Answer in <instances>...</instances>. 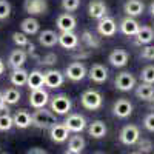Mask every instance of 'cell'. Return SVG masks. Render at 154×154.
<instances>
[{
    "label": "cell",
    "instance_id": "6da1fadb",
    "mask_svg": "<svg viewBox=\"0 0 154 154\" xmlns=\"http://www.w3.org/2000/svg\"><path fill=\"white\" fill-rule=\"evenodd\" d=\"M31 116H32V125L38 130H49L54 123H57L56 112L45 108H37Z\"/></svg>",
    "mask_w": 154,
    "mask_h": 154
},
{
    "label": "cell",
    "instance_id": "7a4b0ae2",
    "mask_svg": "<svg viewBox=\"0 0 154 154\" xmlns=\"http://www.w3.org/2000/svg\"><path fill=\"white\" fill-rule=\"evenodd\" d=\"M80 102L85 109L96 111V109H100L102 105H103V97H102V94L97 89H86L80 97Z\"/></svg>",
    "mask_w": 154,
    "mask_h": 154
},
{
    "label": "cell",
    "instance_id": "3957f363",
    "mask_svg": "<svg viewBox=\"0 0 154 154\" xmlns=\"http://www.w3.org/2000/svg\"><path fill=\"white\" fill-rule=\"evenodd\" d=\"M49 106H51V111H54L56 114L65 116V114H69L72 108V102L66 94H57L49 99Z\"/></svg>",
    "mask_w": 154,
    "mask_h": 154
},
{
    "label": "cell",
    "instance_id": "277c9868",
    "mask_svg": "<svg viewBox=\"0 0 154 154\" xmlns=\"http://www.w3.org/2000/svg\"><path fill=\"white\" fill-rule=\"evenodd\" d=\"M86 75H88V69L80 60L69 63V65L65 68V77L69 79L71 82H80Z\"/></svg>",
    "mask_w": 154,
    "mask_h": 154
},
{
    "label": "cell",
    "instance_id": "5b68a950",
    "mask_svg": "<svg viewBox=\"0 0 154 154\" xmlns=\"http://www.w3.org/2000/svg\"><path fill=\"white\" fill-rule=\"evenodd\" d=\"M119 139L120 142L126 146H131V145H136L137 140L140 139V130L139 126L136 125H126L122 128V131L119 134Z\"/></svg>",
    "mask_w": 154,
    "mask_h": 154
},
{
    "label": "cell",
    "instance_id": "8992f818",
    "mask_svg": "<svg viewBox=\"0 0 154 154\" xmlns=\"http://www.w3.org/2000/svg\"><path fill=\"white\" fill-rule=\"evenodd\" d=\"M63 123L66 125V128L69 130V133H75V134L82 133L85 128H86V125H88L86 119L83 117L82 114H77V112L68 114V117L65 119V122H63Z\"/></svg>",
    "mask_w": 154,
    "mask_h": 154
},
{
    "label": "cell",
    "instance_id": "52a82bcc",
    "mask_svg": "<svg viewBox=\"0 0 154 154\" xmlns=\"http://www.w3.org/2000/svg\"><path fill=\"white\" fill-rule=\"evenodd\" d=\"M49 94L46 89L43 88H37V89H32L29 93V105L37 109V108H45L48 103H49Z\"/></svg>",
    "mask_w": 154,
    "mask_h": 154
},
{
    "label": "cell",
    "instance_id": "ba28073f",
    "mask_svg": "<svg viewBox=\"0 0 154 154\" xmlns=\"http://www.w3.org/2000/svg\"><path fill=\"white\" fill-rule=\"evenodd\" d=\"M23 9L29 16H40L46 14L48 11V0H25Z\"/></svg>",
    "mask_w": 154,
    "mask_h": 154
},
{
    "label": "cell",
    "instance_id": "9c48e42d",
    "mask_svg": "<svg viewBox=\"0 0 154 154\" xmlns=\"http://www.w3.org/2000/svg\"><path fill=\"white\" fill-rule=\"evenodd\" d=\"M114 85L119 91H125V93L131 91V89L136 86V77L131 72L123 71V72L117 74V77H116V80H114Z\"/></svg>",
    "mask_w": 154,
    "mask_h": 154
},
{
    "label": "cell",
    "instance_id": "30bf717a",
    "mask_svg": "<svg viewBox=\"0 0 154 154\" xmlns=\"http://www.w3.org/2000/svg\"><path fill=\"white\" fill-rule=\"evenodd\" d=\"M112 114L119 119H126L133 114V103L128 99H117L112 105Z\"/></svg>",
    "mask_w": 154,
    "mask_h": 154
},
{
    "label": "cell",
    "instance_id": "8fae6325",
    "mask_svg": "<svg viewBox=\"0 0 154 154\" xmlns=\"http://www.w3.org/2000/svg\"><path fill=\"white\" fill-rule=\"evenodd\" d=\"M68 136H69V130L66 128L65 123H54L53 126L49 128V137L53 142L56 143H63L68 140Z\"/></svg>",
    "mask_w": 154,
    "mask_h": 154
},
{
    "label": "cell",
    "instance_id": "7c38bea8",
    "mask_svg": "<svg viewBox=\"0 0 154 154\" xmlns=\"http://www.w3.org/2000/svg\"><path fill=\"white\" fill-rule=\"evenodd\" d=\"M65 82V74L60 72L59 69H48L45 72V86L51 89H57Z\"/></svg>",
    "mask_w": 154,
    "mask_h": 154
},
{
    "label": "cell",
    "instance_id": "4fadbf2b",
    "mask_svg": "<svg viewBox=\"0 0 154 154\" xmlns=\"http://www.w3.org/2000/svg\"><path fill=\"white\" fill-rule=\"evenodd\" d=\"M97 31L100 35L103 37H112L116 32H117V25H116L112 17H102L97 23Z\"/></svg>",
    "mask_w": 154,
    "mask_h": 154
},
{
    "label": "cell",
    "instance_id": "5bb4252c",
    "mask_svg": "<svg viewBox=\"0 0 154 154\" xmlns=\"http://www.w3.org/2000/svg\"><path fill=\"white\" fill-rule=\"evenodd\" d=\"M108 68L102 63H94V65L88 69V77L96 83H103L108 80Z\"/></svg>",
    "mask_w": 154,
    "mask_h": 154
},
{
    "label": "cell",
    "instance_id": "9a60e30c",
    "mask_svg": "<svg viewBox=\"0 0 154 154\" xmlns=\"http://www.w3.org/2000/svg\"><path fill=\"white\" fill-rule=\"evenodd\" d=\"M108 12V6L103 0H91L88 5V14L91 19L100 20L102 17H105Z\"/></svg>",
    "mask_w": 154,
    "mask_h": 154
},
{
    "label": "cell",
    "instance_id": "2e32d148",
    "mask_svg": "<svg viewBox=\"0 0 154 154\" xmlns=\"http://www.w3.org/2000/svg\"><path fill=\"white\" fill-rule=\"evenodd\" d=\"M59 43L65 49H75L79 45V35L74 31H62L59 34Z\"/></svg>",
    "mask_w": 154,
    "mask_h": 154
},
{
    "label": "cell",
    "instance_id": "e0dca14e",
    "mask_svg": "<svg viewBox=\"0 0 154 154\" xmlns=\"http://www.w3.org/2000/svg\"><path fill=\"white\" fill-rule=\"evenodd\" d=\"M128 59H130V56H128V53L125 49L116 48L114 51H111V54L108 57V62L111 63L112 66H116V68H123L128 63Z\"/></svg>",
    "mask_w": 154,
    "mask_h": 154
},
{
    "label": "cell",
    "instance_id": "ac0fdd59",
    "mask_svg": "<svg viewBox=\"0 0 154 154\" xmlns=\"http://www.w3.org/2000/svg\"><path fill=\"white\" fill-rule=\"evenodd\" d=\"M56 25L60 31H74L77 26V20L72 14H68V12H63L60 14L56 20Z\"/></svg>",
    "mask_w": 154,
    "mask_h": 154
},
{
    "label": "cell",
    "instance_id": "d6986e66",
    "mask_svg": "<svg viewBox=\"0 0 154 154\" xmlns=\"http://www.w3.org/2000/svg\"><path fill=\"white\" fill-rule=\"evenodd\" d=\"M12 119H14V126H17L19 130H25V128L32 125V116L26 109L16 111L14 116H12Z\"/></svg>",
    "mask_w": 154,
    "mask_h": 154
},
{
    "label": "cell",
    "instance_id": "ffe728a7",
    "mask_svg": "<svg viewBox=\"0 0 154 154\" xmlns=\"http://www.w3.org/2000/svg\"><path fill=\"white\" fill-rule=\"evenodd\" d=\"M26 57H28V54L23 49H14L8 57V66L11 69L22 68L25 65V62H26Z\"/></svg>",
    "mask_w": 154,
    "mask_h": 154
},
{
    "label": "cell",
    "instance_id": "44dd1931",
    "mask_svg": "<svg viewBox=\"0 0 154 154\" xmlns=\"http://www.w3.org/2000/svg\"><path fill=\"white\" fill-rule=\"evenodd\" d=\"M26 86L29 88V91L37 88H43L45 86V72H42L40 69H34L28 74V82Z\"/></svg>",
    "mask_w": 154,
    "mask_h": 154
},
{
    "label": "cell",
    "instance_id": "7402d4cb",
    "mask_svg": "<svg viewBox=\"0 0 154 154\" xmlns=\"http://www.w3.org/2000/svg\"><path fill=\"white\" fill-rule=\"evenodd\" d=\"M143 9H145V5H143V2H140V0H126L125 5H123L125 14L130 16V17L142 16Z\"/></svg>",
    "mask_w": 154,
    "mask_h": 154
},
{
    "label": "cell",
    "instance_id": "603a6c76",
    "mask_svg": "<svg viewBox=\"0 0 154 154\" xmlns=\"http://www.w3.org/2000/svg\"><path fill=\"white\" fill-rule=\"evenodd\" d=\"M119 28H120V31H122L125 35H136L137 31H139V28H140V25H139V22H137L134 17L126 16V17L120 22Z\"/></svg>",
    "mask_w": 154,
    "mask_h": 154
},
{
    "label": "cell",
    "instance_id": "cb8c5ba5",
    "mask_svg": "<svg viewBox=\"0 0 154 154\" xmlns=\"http://www.w3.org/2000/svg\"><path fill=\"white\" fill-rule=\"evenodd\" d=\"M38 43L45 48H53L59 43V34H56L51 29H45L38 34Z\"/></svg>",
    "mask_w": 154,
    "mask_h": 154
},
{
    "label": "cell",
    "instance_id": "d4e9b609",
    "mask_svg": "<svg viewBox=\"0 0 154 154\" xmlns=\"http://www.w3.org/2000/svg\"><path fill=\"white\" fill-rule=\"evenodd\" d=\"M106 125L105 122H102V120H94L93 123H89L88 125V134L91 136L93 139H102V137H105L106 136Z\"/></svg>",
    "mask_w": 154,
    "mask_h": 154
},
{
    "label": "cell",
    "instance_id": "484cf974",
    "mask_svg": "<svg viewBox=\"0 0 154 154\" xmlns=\"http://www.w3.org/2000/svg\"><path fill=\"white\" fill-rule=\"evenodd\" d=\"M28 74L29 72L26 69L16 68V69H12V72L9 75V80H11V83L14 86H23V85H26V82H28Z\"/></svg>",
    "mask_w": 154,
    "mask_h": 154
},
{
    "label": "cell",
    "instance_id": "4316f807",
    "mask_svg": "<svg viewBox=\"0 0 154 154\" xmlns=\"http://www.w3.org/2000/svg\"><path fill=\"white\" fill-rule=\"evenodd\" d=\"M86 146V142L82 136H72L68 142V149L66 152L68 154H80Z\"/></svg>",
    "mask_w": 154,
    "mask_h": 154
},
{
    "label": "cell",
    "instance_id": "83f0119b",
    "mask_svg": "<svg viewBox=\"0 0 154 154\" xmlns=\"http://www.w3.org/2000/svg\"><path fill=\"white\" fill-rule=\"evenodd\" d=\"M154 40V31L149 26H140L136 34V42L139 45H148Z\"/></svg>",
    "mask_w": 154,
    "mask_h": 154
},
{
    "label": "cell",
    "instance_id": "f1b7e54d",
    "mask_svg": "<svg viewBox=\"0 0 154 154\" xmlns=\"http://www.w3.org/2000/svg\"><path fill=\"white\" fill-rule=\"evenodd\" d=\"M136 97L140 100H149L151 97H154V83L142 82L136 88Z\"/></svg>",
    "mask_w": 154,
    "mask_h": 154
},
{
    "label": "cell",
    "instance_id": "f546056e",
    "mask_svg": "<svg viewBox=\"0 0 154 154\" xmlns=\"http://www.w3.org/2000/svg\"><path fill=\"white\" fill-rule=\"evenodd\" d=\"M20 28L25 34H28V35H34L38 32V28H40V25H38V20H35L34 17H28V19H25L22 20V25H20Z\"/></svg>",
    "mask_w": 154,
    "mask_h": 154
},
{
    "label": "cell",
    "instance_id": "4dcf8cb0",
    "mask_svg": "<svg viewBox=\"0 0 154 154\" xmlns=\"http://www.w3.org/2000/svg\"><path fill=\"white\" fill-rule=\"evenodd\" d=\"M80 40L83 42V45L88 48V49H97L100 46V40H99V37H96L91 31H88L85 29L80 35Z\"/></svg>",
    "mask_w": 154,
    "mask_h": 154
},
{
    "label": "cell",
    "instance_id": "1f68e13d",
    "mask_svg": "<svg viewBox=\"0 0 154 154\" xmlns=\"http://www.w3.org/2000/svg\"><path fill=\"white\" fill-rule=\"evenodd\" d=\"M20 97H22V94H20V91H19L17 88H8V89H5V91H3V99H5V102H6L8 105L19 103Z\"/></svg>",
    "mask_w": 154,
    "mask_h": 154
},
{
    "label": "cell",
    "instance_id": "d6a6232c",
    "mask_svg": "<svg viewBox=\"0 0 154 154\" xmlns=\"http://www.w3.org/2000/svg\"><path fill=\"white\" fill-rule=\"evenodd\" d=\"M14 126V119L8 111H0V131H9Z\"/></svg>",
    "mask_w": 154,
    "mask_h": 154
},
{
    "label": "cell",
    "instance_id": "836d02e7",
    "mask_svg": "<svg viewBox=\"0 0 154 154\" xmlns=\"http://www.w3.org/2000/svg\"><path fill=\"white\" fill-rule=\"evenodd\" d=\"M140 80L145 83H154V65H148L140 72Z\"/></svg>",
    "mask_w": 154,
    "mask_h": 154
},
{
    "label": "cell",
    "instance_id": "e575fe53",
    "mask_svg": "<svg viewBox=\"0 0 154 154\" xmlns=\"http://www.w3.org/2000/svg\"><path fill=\"white\" fill-rule=\"evenodd\" d=\"M12 42H14L19 48H22V46H28V43H29L28 34H25L23 31H22V32L16 31L14 34H12Z\"/></svg>",
    "mask_w": 154,
    "mask_h": 154
},
{
    "label": "cell",
    "instance_id": "d590c367",
    "mask_svg": "<svg viewBox=\"0 0 154 154\" xmlns=\"http://www.w3.org/2000/svg\"><path fill=\"white\" fill-rule=\"evenodd\" d=\"M137 152H151L154 145L149 139H139L137 140Z\"/></svg>",
    "mask_w": 154,
    "mask_h": 154
},
{
    "label": "cell",
    "instance_id": "8d00e7d4",
    "mask_svg": "<svg viewBox=\"0 0 154 154\" xmlns=\"http://www.w3.org/2000/svg\"><path fill=\"white\" fill-rule=\"evenodd\" d=\"M11 14V3L8 0H0V20L8 19Z\"/></svg>",
    "mask_w": 154,
    "mask_h": 154
},
{
    "label": "cell",
    "instance_id": "74e56055",
    "mask_svg": "<svg viewBox=\"0 0 154 154\" xmlns=\"http://www.w3.org/2000/svg\"><path fill=\"white\" fill-rule=\"evenodd\" d=\"M80 5V0H62V8L65 9L66 12L75 11Z\"/></svg>",
    "mask_w": 154,
    "mask_h": 154
},
{
    "label": "cell",
    "instance_id": "f35d334b",
    "mask_svg": "<svg viewBox=\"0 0 154 154\" xmlns=\"http://www.w3.org/2000/svg\"><path fill=\"white\" fill-rule=\"evenodd\" d=\"M140 59H145V60H154V45H146L142 53H140Z\"/></svg>",
    "mask_w": 154,
    "mask_h": 154
},
{
    "label": "cell",
    "instance_id": "ab89813d",
    "mask_svg": "<svg viewBox=\"0 0 154 154\" xmlns=\"http://www.w3.org/2000/svg\"><path fill=\"white\" fill-rule=\"evenodd\" d=\"M143 126H145V130L154 133V112H149L145 116V119H143Z\"/></svg>",
    "mask_w": 154,
    "mask_h": 154
},
{
    "label": "cell",
    "instance_id": "60d3db41",
    "mask_svg": "<svg viewBox=\"0 0 154 154\" xmlns=\"http://www.w3.org/2000/svg\"><path fill=\"white\" fill-rule=\"evenodd\" d=\"M56 62H57V56L54 53H48L46 56L42 57V60L38 63H40V65H54Z\"/></svg>",
    "mask_w": 154,
    "mask_h": 154
},
{
    "label": "cell",
    "instance_id": "b9f144b4",
    "mask_svg": "<svg viewBox=\"0 0 154 154\" xmlns=\"http://www.w3.org/2000/svg\"><path fill=\"white\" fill-rule=\"evenodd\" d=\"M86 57H89V51H86V53H82V49H80V51L75 49L74 53H72V59H75V60H82V59H86Z\"/></svg>",
    "mask_w": 154,
    "mask_h": 154
},
{
    "label": "cell",
    "instance_id": "7bdbcfd3",
    "mask_svg": "<svg viewBox=\"0 0 154 154\" xmlns=\"http://www.w3.org/2000/svg\"><path fill=\"white\" fill-rule=\"evenodd\" d=\"M8 103L5 102V99H3V93H0V111H8V106H6Z\"/></svg>",
    "mask_w": 154,
    "mask_h": 154
},
{
    "label": "cell",
    "instance_id": "ee69618b",
    "mask_svg": "<svg viewBox=\"0 0 154 154\" xmlns=\"http://www.w3.org/2000/svg\"><path fill=\"white\" fill-rule=\"evenodd\" d=\"M28 154H46V151L43 148H31L28 151Z\"/></svg>",
    "mask_w": 154,
    "mask_h": 154
},
{
    "label": "cell",
    "instance_id": "f6af8a7d",
    "mask_svg": "<svg viewBox=\"0 0 154 154\" xmlns=\"http://www.w3.org/2000/svg\"><path fill=\"white\" fill-rule=\"evenodd\" d=\"M148 102H149V103H148V108H149L151 111H154V97H151Z\"/></svg>",
    "mask_w": 154,
    "mask_h": 154
},
{
    "label": "cell",
    "instance_id": "bcb514c9",
    "mask_svg": "<svg viewBox=\"0 0 154 154\" xmlns=\"http://www.w3.org/2000/svg\"><path fill=\"white\" fill-rule=\"evenodd\" d=\"M5 72V63H3V60L0 59V75H2Z\"/></svg>",
    "mask_w": 154,
    "mask_h": 154
},
{
    "label": "cell",
    "instance_id": "7dc6e473",
    "mask_svg": "<svg viewBox=\"0 0 154 154\" xmlns=\"http://www.w3.org/2000/svg\"><path fill=\"white\" fill-rule=\"evenodd\" d=\"M149 12H151V16L154 17V0H152L151 5H149Z\"/></svg>",
    "mask_w": 154,
    "mask_h": 154
}]
</instances>
